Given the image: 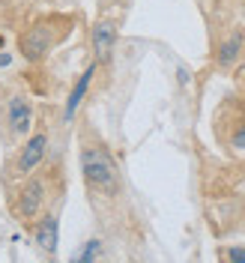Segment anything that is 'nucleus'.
<instances>
[{"label": "nucleus", "instance_id": "f257e3e1", "mask_svg": "<svg viewBox=\"0 0 245 263\" xmlns=\"http://www.w3.org/2000/svg\"><path fill=\"white\" fill-rule=\"evenodd\" d=\"M81 174L87 185L93 192H105V195H117L120 182H117V167L111 153L102 147V144H93V147L81 149Z\"/></svg>", "mask_w": 245, "mask_h": 263}, {"label": "nucleus", "instance_id": "f03ea898", "mask_svg": "<svg viewBox=\"0 0 245 263\" xmlns=\"http://www.w3.org/2000/svg\"><path fill=\"white\" fill-rule=\"evenodd\" d=\"M60 21H63V18H42V21H36L30 30L21 36L18 48H21V54H24V60H30V63L42 60V57L63 39L69 27H57Z\"/></svg>", "mask_w": 245, "mask_h": 263}, {"label": "nucleus", "instance_id": "7ed1b4c3", "mask_svg": "<svg viewBox=\"0 0 245 263\" xmlns=\"http://www.w3.org/2000/svg\"><path fill=\"white\" fill-rule=\"evenodd\" d=\"M6 123L15 135H24V132L33 126V105L27 96H9L6 99Z\"/></svg>", "mask_w": 245, "mask_h": 263}, {"label": "nucleus", "instance_id": "20e7f679", "mask_svg": "<svg viewBox=\"0 0 245 263\" xmlns=\"http://www.w3.org/2000/svg\"><path fill=\"white\" fill-rule=\"evenodd\" d=\"M42 200H45V185L39 180H30L21 192H18V200H15V213L18 218H33V215L39 213V206H42Z\"/></svg>", "mask_w": 245, "mask_h": 263}, {"label": "nucleus", "instance_id": "39448f33", "mask_svg": "<svg viewBox=\"0 0 245 263\" xmlns=\"http://www.w3.org/2000/svg\"><path fill=\"white\" fill-rule=\"evenodd\" d=\"M45 147H48V135H45V132L33 135L30 141L24 144V149H21V156H18V162H15L18 174H30V171H36V164L45 159Z\"/></svg>", "mask_w": 245, "mask_h": 263}, {"label": "nucleus", "instance_id": "423d86ee", "mask_svg": "<svg viewBox=\"0 0 245 263\" xmlns=\"http://www.w3.org/2000/svg\"><path fill=\"white\" fill-rule=\"evenodd\" d=\"M114 39H117L114 21H99L96 27H93V51H96V60H99V63H108V60H111Z\"/></svg>", "mask_w": 245, "mask_h": 263}, {"label": "nucleus", "instance_id": "0eeeda50", "mask_svg": "<svg viewBox=\"0 0 245 263\" xmlns=\"http://www.w3.org/2000/svg\"><path fill=\"white\" fill-rule=\"evenodd\" d=\"M57 236H60V221H57V215H42L39 221H36V242L42 251H48L54 254L57 251Z\"/></svg>", "mask_w": 245, "mask_h": 263}, {"label": "nucleus", "instance_id": "6e6552de", "mask_svg": "<svg viewBox=\"0 0 245 263\" xmlns=\"http://www.w3.org/2000/svg\"><path fill=\"white\" fill-rule=\"evenodd\" d=\"M93 75H96V66H90V69H84V75L78 78V84L72 87V93H69V99H66V111H63V120L69 123L72 117H75V111L81 108L84 102V93H87V87H90V81H93Z\"/></svg>", "mask_w": 245, "mask_h": 263}, {"label": "nucleus", "instance_id": "1a4fd4ad", "mask_svg": "<svg viewBox=\"0 0 245 263\" xmlns=\"http://www.w3.org/2000/svg\"><path fill=\"white\" fill-rule=\"evenodd\" d=\"M242 45H245V36L242 33H230L224 42H218V51H215V60L218 66H233L242 54Z\"/></svg>", "mask_w": 245, "mask_h": 263}, {"label": "nucleus", "instance_id": "9d476101", "mask_svg": "<svg viewBox=\"0 0 245 263\" xmlns=\"http://www.w3.org/2000/svg\"><path fill=\"white\" fill-rule=\"evenodd\" d=\"M99 257H102V239H90V242L75 254L78 263H93V260H99Z\"/></svg>", "mask_w": 245, "mask_h": 263}, {"label": "nucleus", "instance_id": "9b49d317", "mask_svg": "<svg viewBox=\"0 0 245 263\" xmlns=\"http://www.w3.org/2000/svg\"><path fill=\"white\" fill-rule=\"evenodd\" d=\"M230 147L236 149V153H245V117L242 120H236V126H233V132H230Z\"/></svg>", "mask_w": 245, "mask_h": 263}, {"label": "nucleus", "instance_id": "f8f14e48", "mask_svg": "<svg viewBox=\"0 0 245 263\" xmlns=\"http://www.w3.org/2000/svg\"><path fill=\"white\" fill-rule=\"evenodd\" d=\"M224 257H228L230 263H245V246H230V248H224Z\"/></svg>", "mask_w": 245, "mask_h": 263}, {"label": "nucleus", "instance_id": "ddd939ff", "mask_svg": "<svg viewBox=\"0 0 245 263\" xmlns=\"http://www.w3.org/2000/svg\"><path fill=\"white\" fill-rule=\"evenodd\" d=\"M0 66H9V54H0Z\"/></svg>", "mask_w": 245, "mask_h": 263}, {"label": "nucleus", "instance_id": "4468645a", "mask_svg": "<svg viewBox=\"0 0 245 263\" xmlns=\"http://www.w3.org/2000/svg\"><path fill=\"white\" fill-rule=\"evenodd\" d=\"M0 45H3V36H0Z\"/></svg>", "mask_w": 245, "mask_h": 263}]
</instances>
